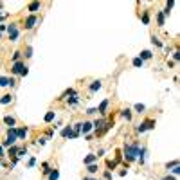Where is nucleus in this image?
<instances>
[{"label": "nucleus", "mask_w": 180, "mask_h": 180, "mask_svg": "<svg viewBox=\"0 0 180 180\" xmlns=\"http://www.w3.org/2000/svg\"><path fill=\"white\" fill-rule=\"evenodd\" d=\"M139 150H141L139 142H133V144H126L124 142V159H126V162H133L135 159H137Z\"/></svg>", "instance_id": "f257e3e1"}, {"label": "nucleus", "mask_w": 180, "mask_h": 180, "mask_svg": "<svg viewBox=\"0 0 180 180\" xmlns=\"http://www.w3.org/2000/svg\"><path fill=\"white\" fill-rule=\"evenodd\" d=\"M11 72L13 74H16V76H27V67H25V63L24 61H16V63H13V67H11Z\"/></svg>", "instance_id": "f03ea898"}, {"label": "nucleus", "mask_w": 180, "mask_h": 180, "mask_svg": "<svg viewBox=\"0 0 180 180\" xmlns=\"http://www.w3.org/2000/svg\"><path fill=\"white\" fill-rule=\"evenodd\" d=\"M155 128V119H144L139 126H137V133H144L148 130H153Z\"/></svg>", "instance_id": "7ed1b4c3"}, {"label": "nucleus", "mask_w": 180, "mask_h": 180, "mask_svg": "<svg viewBox=\"0 0 180 180\" xmlns=\"http://www.w3.org/2000/svg\"><path fill=\"white\" fill-rule=\"evenodd\" d=\"M7 33H9V40H11V41H16L18 36H20V31H18V25H16V24L7 25Z\"/></svg>", "instance_id": "20e7f679"}, {"label": "nucleus", "mask_w": 180, "mask_h": 180, "mask_svg": "<svg viewBox=\"0 0 180 180\" xmlns=\"http://www.w3.org/2000/svg\"><path fill=\"white\" fill-rule=\"evenodd\" d=\"M34 24H38V16H36V15H31V16H27V18H25L24 27H25V29H33V27H34Z\"/></svg>", "instance_id": "39448f33"}, {"label": "nucleus", "mask_w": 180, "mask_h": 180, "mask_svg": "<svg viewBox=\"0 0 180 180\" xmlns=\"http://www.w3.org/2000/svg\"><path fill=\"white\" fill-rule=\"evenodd\" d=\"M97 162V157L94 155V153H88L86 157H85V159H83V164L85 166H90V164H96Z\"/></svg>", "instance_id": "423d86ee"}, {"label": "nucleus", "mask_w": 180, "mask_h": 180, "mask_svg": "<svg viewBox=\"0 0 180 180\" xmlns=\"http://www.w3.org/2000/svg\"><path fill=\"white\" fill-rule=\"evenodd\" d=\"M7 139L11 141V144L16 142V126L15 128H7Z\"/></svg>", "instance_id": "0eeeda50"}, {"label": "nucleus", "mask_w": 180, "mask_h": 180, "mask_svg": "<svg viewBox=\"0 0 180 180\" xmlns=\"http://www.w3.org/2000/svg\"><path fill=\"white\" fill-rule=\"evenodd\" d=\"M108 105H110V99H105V101H103V103H101V105L96 108V110L99 112L101 115H105V114H106V108H108Z\"/></svg>", "instance_id": "6e6552de"}, {"label": "nucleus", "mask_w": 180, "mask_h": 180, "mask_svg": "<svg viewBox=\"0 0 180 180\" xmlns=\"http://www.w3.org/2000/svg\"><path fill=\"white\" fill-rule=\"evenodd\" d=\"M61 137H63V139H67V137L72 139V126H65V128L61 130Z\"/></svg>", "instance_id": "1a4fd4ad"}, {"label": "nucleus", "mask_w": 180, "mask_h": 180, "mask_svg": "<svg viewBox=\"0 0 180 180\" xmlns=\"http://www.w3.org/2000/svg\"><path fill=\"white\" fill-rule=\"evenodd\" d=\"M101 86H103V83L97 79V81H92V85H90V94H92V92H97V90H101Z\"/></svg>", "instance_id": "9d476101"}, {"label": "nucleus", "mask_w": 180, "mask_h": 180, "mask_svg": "<svg viewBox=\"0 0 180 180\" xmlns=\"http://www.w3.org/2000/svg\"><path fill=\"white\" fill-rule=\"evenodd\" d=\"M27 133V128H16V139H25Z\"/></svg>", "instance_id": "9b49d317"}, {"label": "nucleus", "mask_w": 180, "mask_h": 180, "mask_svg": "<svg viewBox=\"0 0 180 180\" xmlns=\"http://www.w3.org/2000/svg\"><path fill=\"white\" fill-rule=\"evenodd\" d=\"M92 128H94V124L90 123V121H85V123H81V131H83V133H88V131L92 130Z\"/></svg>", "instance_id": "f8f14e48"}, {"label": "nucleus", "mask_w": 180, "mask_h": 180, "mask_svg": "<svg viewBox=\"0 0 180 180\" xmlns=\"http://www.w3.org/2000/svg\"><path fill=\"white\" fill-rule=\"evenodd\" d=\"M4 123H6L9 128H15V124H16V119H15L13 115H6V117H4Z\"/></svg>", "instance_id": "ddd939ff"}, {"label": "nucleus", "mask_w": 180, "mask_h": 180, "mask_svg": "<svg viewBox=\"0 0 180 180\" xmlns=\"http://www.w3.org/2000/svg\"><path fill=\"white\" fill-rule=\"evenodd\" d=\"M13 103V96L11 94H4L2 97H0V105H9Z\"/></svg>", "instance_id": "4468645a"}, {"label": "nucleus", "mask_w": 180, "mask_h": 180, "mask_svg": "<svg viewBox=\"0 0 180 180\" xmlns=\"http://www.w3.org/2000/svg\"><path fill=\"white\" fill-rule=\"evenodd\" d=\"M38 9H40V2H31V4L27 6V11H29V13H33V15H34Z\"/></svg>", "instance_id": "2eb2a0df"}, {"label": "nucleus", "mask_w": 180, "mask_h": 180, "mask_svg": "<svg viewBox=\"0 0 180 180\" xmlns=\"http://www.w3.org/2000/svg\"><path fill=\"white\" fill-rule=\"evenodd\" d=\"M54 117H56V112L49 110L47 114H45V119H43V121H45V123H52V121H54Z\"/></svg>", "instance_id": "dca6fc26"}, {"label": "nucleus", "mask_w": 180, "mask_h": 180, "mask_svg": "<svg viewBox=\"0 0 180 180\" xmlns=\"http://www.w3.org/2000/svg\"><path fill=\"white\" fill-rule=\"evenodd\" d=\"M86 171H88L90 175H96V173L99 171V166H97V164H90V166H86Z\"/></svg>", "instance_id": "f3484780"}, {"label": "nucleus", "mask_w": 180, "mask_h": 180, "mask_svg": "<svg viewBox=\"0 0 180 180\" xmlns=\"http://www.w3.org/2000/svg\"><path fill=\"white\" fill-rule=\"evenodd\" d=\"M151 56H153V52L151 51H142L141 54H139V58L144 61V60H151Z\"/></svg>", "instance_id": "a211bd4d"}, {"label": "nucleus", "mask_w": 180, "mask_h": 180, "mask_svg": "<svg viewBox=\"0 0 180 180\" xmlns=\"http://www.w3.org/2000/svg\"><path fill=\"white\" fill-rule=\"evenodd\" d=\"M67 101H69V105H70V106H76V105L79 103V96L76 94V96H72V97H67Z\"/></svg>", "instance_id": "6ab92c4d"}, {"label": "nucleus", "mask_w": 180, "mask_h": 180, "mask_svg": "<svg viewBox=\"0 0 180 180\" xmlns=\"http://www.w3.org/2000/svg\"><path fill=\"white\" fill-rule=\"evenodd\" d=\"M16 153H18V148H16V146L13 144V146H11V148L7 150V153H6V155H7V157H11V159H13V157H16Z\"/></svg>", "instance_id": "aec40b11"}, {"label": "nucleus", "mask_w": 180, "mask_h": 180, "mask_svg": "<svg viewBox=\"0 0 180 180\" xmlns=\"http://www.w3.org/2000/svg\"><path fill=\"white\" fill-rule=\"evenodd\" d=\"M131 63H133V67H135V69H141V67L144 65V61H142L139 56H137V58H133V61H131Z\"/></svg>", "instance_id": "412c9836"}, {"label": "nucleus", "mask_w": 180, "mask_h": 180, "mask_svg": "<svg viewBox=\"0 0 180 180\" xmlns=\"http://www.w3.org/2000/svg\"><path fill=\"white\" fill-rule=\"evenodd\" d=\"M58 178H60V171L58 169H52L49 173V180H58Z\"/></svg>", "instance_id": "4be33fe9"}, {"label": "nucleus", "mask_w": 180, "mask_h": 180, "mask_svg": "<svg viewBox=\"0 0 180 180\" xmlns=\"http://www.w3.org/2000/svg\"><path fill=\"white\" fill-rule=\"evenodd\" d=\"M133 108H135V112H137V114H142V112L146 110V106H144V105H141V103H137Z\"/></svg>", "instance_id": "5701e85b"}, {"label": "nucleus", "mask_w": 180, "mask_h": 180, "mask_svg": "<svg viewBox=\"0 0 180 180\" xmlns=\"http://www.w3.org/2000/svg\"><path fill=\"white\" fill-rule=\"evenodd\" d=\"M0 86H9V78L0 76Z\"/></svg>", "instance_id": "b1692460"}, {"label": "nucleus", "mask_w": 180, "mask_h": 180, "mask_svg": "<svg viewBox=\"0 0 180 180\" xmlns=\"http://www.w3.org/2000/svg\"><path fill=\"white\" fill-rule=\"evenodd\" d=\"M121 115H123L126 121H131V112H130L128 108H126V110H123V114H121Z\"/></svg>", "instance_id": "393cba45"}, {"label": "nucleus", "mask_w": 180, "mask_h": 180, "mask_svg": "<svg viewBox=\"0 0 180 180\" xmlns=\"http://www.w3.org/2000/svg\"><path fill=\"white\" fill-rule=\"evenodd\" d=\"M115 166H117V162H115V160H106V168H108V171L115 169Z\"/></svg>", "instance_id": "a878e982"}, {"label": "nucleus", "mask_w": 180, "mask_h": 180, "mask_svg": "<svg viewBox=\"0 0 180 180\" xmlns=\"http://www.w3.org/2000/svg\"><path fill=\"white\" fill-rule=\"evenodd\" d=\"M164 18H166V16H164L162 13H157V22H159V25H160V27L164 25Z\"/></svg>", "instance_id": "bb28decb"}, {"label": "nucleus", "mask_w": 180, "mask_h": 180, "mask_svg": "<svg viewBox=\"0 0 180 180\" xmlns=\"http://www.w3.org/2000/svg\"><path fill=\"white\" fill-rule=\"evenodd\" d=\"M151 43H153V45H157V47H162V41H160L159 38H157V36H151Z\"/></svg>", "instance_id": "cd10ccee"}, {"label": "nucleus", "mask_w": 180, "mask_h": 180, "mask_svg": "<svg viewBox=\"0 0 180 180\" xmlns=\"http://www.w3.org/2000/svg\"><path fill=\"white\" fill-rule=\"evenodd\" d=\"M20 56H22V52H18V51H16V52H15V54L11 56V61H13V63H16V61H20Z\"/></svg>", "instance_id": "c85d7f7f"}, {"label": "nucleus", "mask_w": 180, "mask_h": 180, "mask_svg": "<svg viewBox=\"0 0 180 180\" xmlns=\"http://www.w3.org/2000/svg\"><path fill=\"white\" fill-rule=\"evenodd\" d=\"M142 24H150V15H148V11L142 13Z\"/></svg>", "instance_id": "c756f323"}, {"label": "nucleus", "mask_w": 180, "mask_h": 180, "mask_svg": "<svg viewBox=\"0 0 180 180\" xmlns=\"http://www.w3.org/2000/svg\"><path fill=\"white\" fill-rule=\"evenodd\" d=\"M176 166H178V160H171V162L166 164V169H169V168H176Z\"/></svg>", "instance_id": "7c9ffc66"}, {"label": "nucleus", "mask_w": 180, "mask_h": 180, "mask_svg": "<svg viewBox=\"0 0 180 180\" xmlns=\"http://www.w3.org/2000/svg\"><path fill=\"white\" fill-rule=\"evenodd\" d=\"M24 56H25V58H31V56H33V47H31V45L25 49V54H24Z\"/></svg>", "instance_id": "2f4dec72"}, {"label": "nucleus", "mask_w": 180, "mask_h": 180, "mask_svg": "<svg viewBox=\"0 0 180 180\" xmlns=\"http://www.w3.org/2000/svg\"><path fill=\"white\" fill-rule=\"evenodd\" d=\"M103 178H105V180H112V171H108V169H106V171L103 173Z\"/></svg>", "instance_id": "473e14b6"}, {"label": "nucleus", "mask_w": 180, "mask_h": 180, "mask_svg": "<svg viewBox=\"0 0 180 180\" xmlns=\"http://www.w3.org/2000/svg\"><path fill=\"white\" fill-rule=\"evenodd\" d=\"M34 164H36V159L33 157V159H29V162H27V168H33Z\"/></svg>", "instance_id": "72a5a7b5"}, {"label": "nucleus", "mask_w": 180, "mask_h": 180, "mask_svg": "<svg viewBox=\"0 0 180 180\" xmlns=\"http://www.w3.org/2000/svg\"><path fill=\"white\" fill-rule=\"evenodd\" d=\"M173 58H175V61H180V51H175L173 52Z\"/></svg>", "instance_id": "f704fd0d"}, {"label": "nucleus", "mask_w": 180, "mask_h": 180, "mask_svg": "<svg viewBox=\"0 0 180 180\" xmlns=\"http://www.w3.org/2000/svg\"><path fill=\"white\" fill-rule=\"evenodd\" d=\"M96 112H97L96 108H88V110H86V115H94V114H96Z\"/></svg>", "instance_id": "c9c22d12"}, {"label": "nucleus", "mask_w": 180, "mask_h": 180, "mask_svg": "<svg viewBox=\"0 0 180 180\" xmlns=\"http://www.w3.org/2000/svg\"><path fill=\"white\" fill-rule=\"evenodd\" d=\"M47 141H49L47 137H41V139H38V144H40V146H43V144H45V142H47Z\"/></svg>", "instance_id": "e433bc0d"}, {"label": "nucleus", "mask_w": 180, "mask_h": 180, "mask_svg": "<svg viewBox=\"0 0 180 180\" xmlns=\"http://www.w3.org/2000/svg\"><path fill=\"white\" fill-rule=\"evenodd\" d=\"M171 173H173V176H176V175L180 173V168H178V166H176V168H173V169H171Z\"/></svg>", "instance_id": "4c0bfd02"}, {"label": "nucleus", "mask_w": 180, "mask_h": 180, "mask_svg": "<svg viewBox=\"0 0 180 180\" xmlns=\"http://www.w3.org/2000/svg\"><path fill=\"white\" fill-rule=\"evenodd\" d=\"M162 180H176V178H175V176H173V175H168V176H164V178H162Z\"/></svg>", "instance_id": "58836bf2"}, {"label": "nucleus", "mask_w": 180, "mask_h": 180, "mask_svg": "<svg viewBox=\"0 0 180 180\" xmlns=\"http://www.w3.org/2000/svg\"><path fill=\"white\" fill-rule=\"evenodd\" d=\"M83 180H97L96 176H83Z\"/></svg>", "instance_id": "ea45409f"}, {"label": "nucleus", "mask_w": 180, "mask_h": 180, "mask_svg": "<svg viewBox=\"0 0 180 180\" xmlns=\"http://www.w3.org/2000/svg\"><path fill=\"white\" fill-rule=\"evenodd\" d=\"M4 155H6V153H4V148H2V146H0V159H2V157H4Z\"/></svg>", "instance_id": "a19ab883"}, {"label": "nucleus", "mask_w": 180, "mask_h": 180, "mask_svg": "<svg viewBox=\"0 0 180 180\" xmlns=\"http://www.w3.org/2000/svg\"><path fill=\"white\" fill-rule=\"evenodd\" d=\"M2 20H4V16H2V15H0V24H2Z\"/></svg>", "instance_id": "79ce46f5"}, {"label": "nucleus", "mask_w": 180, "mask_h": 180, "mask_svg": "<svg viewBox=\"0 0 180 180\" xmlns=\"http://www.w3.org/2000/svg\"><path fill=\"white\" fill-rule=\"evenodd\" d=\"M2 6H4V4H2V2H0V9H2Z\"/></svg>", "instance_id": "37998d69"}, {"label": "nucleus", "mask_w": 180, "mask_h": 180, "mask_svg": "<svg viewBox=\"0 0 180 180\" xmlns=\"http://www.w3.org/2000/svg\"><path fill=\"white\" fill-rule=\"evenodd\" d=\"M0 38H2V34H0Z\"/></svg>", "instance_id": "c03bdc74"}]
</instances>
